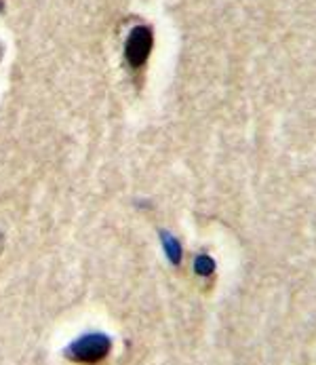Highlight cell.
<instances>
[{
  "label": "cell",
  "instance_id": "6da1fadb",
  "mask_svg": "<svg viewBox=\"0 0 316 365\" xmlns=\"http://www.w3.org/2000/svg\"><path fill=\"white\" fill-rule=\"evenodd\" d=\"M112 349V342L105 334H85L65 349V357L74 364L95 365L104 361Z\"/></svg>",
  "mask_w": 316,
  "mask_h": 365
},
{
  "label": "cell",
  "instance_id": "7a4b0ae2",
  "mask_svg": "<svg viewBox=\"0 0 316 365\" xmlns=\"http://www.w3.org/2000/svg\"><path fill=\"white\" fill-rule=\"evenodd\" d=\"M152 30L148 26H135L125 43V59L131 68H142L152 51Z\"/></svg>",
  "mask_w": 316,
  "mask_h": 365
},
{
  "label": "cell",
  "instance_id": "3957f363",
  "mask_svg": "<svg viewBox=\"0 0 316 365\" xmlns=\"http://www.w3.org/2000/svg\"><path fill=\"white\" fill-rule=\"evenodd\" d=\"M0 250H2V235H0Z\"/></svg>",
  "mask_w": 316,
  "mask_h": 365
},
{
  "label": "cell",
  "instance_id": "277c9868",
  "mask_svg": "<svg viewBox=\"0 0 316 365\" xmlns=\"http://www.w3.org/2000/svg\"><path fill=\"white\" fill-rule=\"evenodd\" d=\"M0 9H2V2H0Z\"/></svg>",
  "mask_w": 316,
  "mask_h": 365
}]
</instances>
